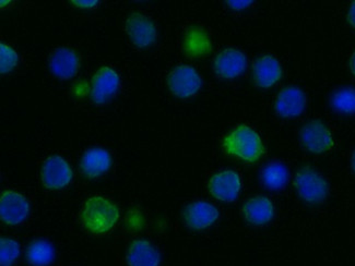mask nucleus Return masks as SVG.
<instances>
[{
    "label": "nucleus",
    "mask_w": 355,
    "mask_h": 266,
    "mask_svg": "<svg viewBox=\"0 0 355 266\" xmlns=\"http://www.w3.org/2000/svg\"><path fill=\"white\" fill-rule=\"evenodd\" d=\"M223 148L230 155L248 163H256L265 154L261 138L255 130L246 125H237L223 141Z\"/></svg>",
    "instance_id": "obj_1"
},
{
    "label": "nucleus",
    "mask_w": 355,
    "mask_h": 266,
    "mask_svg": "<svg viewBox=\"0 0 355 266\" xmlns=\"http://www.w3.org/2000/svg\"><path fill=\"white\" fill-rule=\"evenodd\" d=\"M81 220L83 226L91 233H105L119 222V210L112 201L98 195L85 202Z\"/></svg>",
    "instance_id": "obj_2"
},
{
    "label": "nucleus",
    "mask_w": 355,
    "mask_h": 266,
    "mask_svg": "<svg viewBox=\"0 0 355 266\" xmlns=\"http://www.w3.org/2000/svg\"><path fill=\"white\" fill-rule=\"evenodd\" d=\"M294 187L297 195L305 202L318 204L328 195V184L320 172L309 166L300 169L294 178Z\"/></svg>",
    "instance_id": "obj_3"
},
{
    "label": "nucleus",
    "mask_w": 355,
    "mask_h": 266,
    "mask_svg": "<svg viewBox=\"0 0 355 266\" xmlns=\"http://www.w3.org/2000/svg\"><path fill=\"white\" fill-rule=\"evenodd\" d=\"M300 136L304 148L311 153H326L330 151L335 144L327 125L320 121H309L306 125H304Z\"/></svg>",
    "instance_id": "obj_4"
},
{
    "label": "nucleus",
    "mask_w": 355,
    "mask_h": 266,
    "mask_svg": "<svg viewBox=\"0 0 355 266\" xmlns=\"http://www.w3.org/2000/svg\"><path fill=\"white\" fill-rule=\"evenodd\" d=\"M168 85L171 92L178 98H191L200 90L201 78L193 66L182 64L168 75Z\"/></svg>",
    "instance_id": "obj_5"
},
{
    "label": "nucleus",
    "mask_w": 355,
    "mask_h": 266,
    "mask_svg": "<svg viewBox=\"0 0 355 266\" xmlns=\"http://www.w3.org/2000/svg\"><path fill=\"white\" fill-rule=\"evenodd\" d=\"M41 177L42 182L47 189H62L71 181V167L62 157L53 155L45 159L42 166Z\"/></svg>",
    "instance_id": "obj_6"
},
{
    "label": "nucleus",
    "mask_w": 355,
    "mask_h": 266,
    "mask_svg": "<svg viewBox=\"0 0 355 266\" xmlns=\"http://www.w3.org/2000/svg\"><path fill=\"white\" fill-rule=\"evenodd\" d=\"M30 212L28 200L18 192L5 191L0 197V218L8 225L24 223Z\"/></svg>",
    "instance_id": "obj_7"
},
{
    "label": "nucleus",
    "mask_w": 355,
    "mask_h": 266,
    "mask_svg": "<svg viewBox=\"0 0 355 266\" xmlns=\"http://www.w3.org/2000/svg\"><path fill=\"white\" fill-rule=\"evenodd\" d=\"M121 79L115 70L110 66H103L96 71L92 79L91 98L93 102L102 105L111 100L119 91Z\"/></svg>",
    "instance_id": "obj_8"
},
{
    "label": "nucleus",
    "mask_w": 355,
    "mask_h": 266,
    "mask_svg": "<svg viewBox=\"0 0 355 266\" xmlns=\"http://www.w3.org/2000/svg\"><path fill=\"white\" fill-rule=\"evenodd\" d=\"M208 187L212 197L223 202H233L240 195L242 182L237 172L224 170L211 177Z\"/></svg>",
    "instance_id": "obj_9"
},
{
    "label": "nucleus",
    "mask_w": 355,
    "mask_h": 266,
    "mask_svg": "<svg viewBox=\"0 0 355 266\" xmlns=\"http://www.w3.org/2000/svg\"><path fill=\"white\" fill-rule=\"evenodd\" d=\"M126 31L135 46L146 48L155 43L157 28L148 17L134 12L126 21Z\"/></svg>",
    "instance_id": "obj_10"
},
{
    "label": "nucleus",
    "mask_w": 355,
    "mask_h": 266,
    "mask_svg": "<svg viewBox=\"0 0 355 266\" xmlns=\"http://www.w3.org/2000/svg\"><path fill=\"white\" fill-rule=\"evenodd\" d=\"M183 218L188 227L200 231L216 223L219 218V211L210 203L198 201L186 206Z\"/></svg>",
    "instance_id": "obj_11"
},
{
    "label": "nucleus",
    "mask_w": 355,
    "mask_h": 266,
    "mask_svg": "<svg viewBox=\"0 0 355 266\" xmlns=\"http://www.w3.org/2000/svg\"><path fill=\"white\" fill-rule=\"evenodd\" d=\"M248 66V59L242 51L234 48L224 49L214 59V71L225 79H233L242 75Z\"/></svg>",
    "instance_id": "obj_12"
},
{
    "label": "nucleus",
    "mask_w": 355,
    "mask_h": 266,
    "mask_svg": "<svg viewBox=\"0 0 355 266\" xmlns=\"http://www.w3.org/2000/svg\"><path fill=\"white\" fill-rule=\"evenodd\" d=\"M306 107V96L299 87H288L281 91L275 100V112L284 118L297 117Z\"/></svg>",
    "instance_id": "obj_13"
},
{
    "label": "nucleus",
    "mask_w": 355,
    "mask_h": 266,
    "mask_svg": "<svg viewBox=\"0 0 355 266\" xmlns=\"http://www.w3.org/2000/svg\"><path fill=\"white\" fill-rule=\"evenodd\" d=\"M49 64V69L55 77L68 80L77 73L80 62L75 51L68 47H60L53 53Z\"/></svg>",
    "instance_id": "obj_14"
},
{
    "label": "nucleus",
    "mask_w": 355,
    "mask_h": 266,
    "mask_svg": "<svg viewBox=\"0 0 355 266\" xmlns=\"http://www.w3.org/2000/svg\"><path fill=\"white\" fill-rule=\"evenodd\" d=\"M252 75L258 87L265 89L273 87L282 77L280 62L270 55L260 57L254 62Z\"/></svg>",
    "instance_id": "obj_15"
},
{
    "label": "nucleus",
    "mask_w": 355,
    "mask_h": 266,
    "mask_svg": "<svg viewBox=\"0 0 355 266\" xmlns=\"http://www.w3.org/2000/svg\"><path fill=\"white\" fill-rule=\"evenodd\" d=\"M243 215L252 225H265L275 216V206L270 200L263 195H256L243 206Z\"/></svg>",
    "instance_id": "obj_16"
},
{
    "label": "nucleus",
    "mask_w": 355,
    "mask_h": 266,
    "mask_svg": "<svg viewBox=\"0 0 355 266\" xmlns=\"http://www.w3.org/2000/svg\"><path fill=\"white\" fill-rule=\"evenodd\" d=\"M128 266H159L161 254L148 240H135L127 251Z\"/></svg>",
    "instance_id": "obj_17"
},
{
    "label": "nucleus",
    "mask_w": 355,
    "mask_h": 266,
    "mask_svg": "<svg viewBox=\"0 0 355 266\" xmlns=\"http://www.w3.org/2000/svg\"><path fill=\"white\" fill-rule=\"evenodd\" d=\"M112 166V157L106 150L94 148L83 154L80 161L81 172L88 178L105 174Z\"/></svg>",
    "instance_id": "obj_18"
},
{
    "label": "nucleus",
    "mask_w": 355,
    "mask_h": 266,
    "mask_svg": "<svg viewBox=\"0 0 355 266\" xmlns=\"http://www.w3.org/2000/svg\"><path fill=\"white\" fill-rule=\"evenodd\" d=\"M184 47L189 56H204L211 51V42L205 30L200 28H191L186 34Z\"/></svg>",
    "instance_id": "obj_19"
},
{
    "label": "nucleus",
    "mask_w": 355,
    "mask_h": 266,
    "mask_svg": "<svg viewBox=\"0 0 355 266\" xmlns=\"http://www.w3.org/2000/svg\"><path fill=\"white\" fill-rule=\"evenodd\" d=\"M55 251L52 243L44 239H36L26 249V260L33 266H47L54 260Z\"/></svg>",
    "instance_id": "obj_20"
},
{
    "label": "nucleus",
    "mask_w": 355,
    "mask_h": 266,
    "mask_svg": "<svg viewBox=\"0 0 355 266\" xmlns=\"http://www.w3.org/2000/svg\"><path fill=\"white\" fill-rule=\"evenodd\" d=\"M263 184L269 190H280L288 180V168L282 163L273 161L263 168L261 174Z\"/></svg>",
    "instance_id": "obj_21"
},
{
    "label": "nucleus",
    "mask_w": 355,
    "mask_h": 266,
    "mask_svg": "<svg viewBox=\"0 0 355 266\" xmlns=\"http://www.w3.org/2000/svg\"><path fill=\"white\" fill-rule=\"evenodd\" d=\"M331 106L334 109L345 115L355 114V89L343 87L332 94Z\"/></svg>",
    "instance_id": "obj_22"
},
{
    "label": "nucleus",
    "mask_w": 355,
    "mask_h": 266,
    "mask_svg": "<svg viewBox=\"0 0 355 266\" xmlns=\"http://www.w3.org/2000/svg\"><path fill=\"white\" fill-rule=\"evenodd\" d=\"M20 256V247L17 241L10 238L0 240V265L11 266Z\"/></svg>",
    "instance_id": "obj_23"
},
{
    "label": "nucleus",
    "mask_w": 355,
    "mask_h": 266,
    "mask_svg": "<svg viewBox=\"0 0 355 266\" xmlns=\"http://www.w3.org/2000/svg\"><path fill=\"white\" fill-rule=\"evenodd\" d=\"M18 64V55L11 47L0 44V72L5 75L12 71Z\"/></svg>",
    "instance_id": "obj_24"
},
{
    "label": "nucleus",
    "mask_w": 355,
    "mask_h": 266,
    "mask_svg": "<svg viewBox=\"0 0 355 266\" xmlns=\"http://www.w3.org/2000/svg\"><path fill=\"white\" fill-rule=\"evenodd\" d=\"M72 5L76 6L78 8L83 9H90L93 8V7H96L98 5V1L96 0H90V1H80V0H72L70 1Z\"/></svg>",
    "instance_id": "obj_25"
},
{
    "label": "nucleus",
    "mask_w": 355,
    "mask_h": 266,
    "mask_svg": "<svg viewBox=\"0 0 355 266\" xmlns=\"http://www.w3.org/2000/svg\"><path fill=\"white\" fill-rule=\"evenodd\" d=\"M227 5L231 7V8L235 9V10H242V9L248 8V6L252 3V1H227Z\"/></svg>",
    "instance_id": "obj_26"
},
{
    "label": "nucleus",
    "mask_w": 355,
    "mask_h": 266,
    "mask_svg": "<svg viewBox=\"0 0 355 266\" xmlns=\"http://www.w3.org/2000/svg\"><path fill=\"white\" fill-rule=\"evenodd\" d=\"M347 21H349V24L355 28V1H353L351 3L350 9H349V12H347Z\"/></svg>",
    "instance_id": "obj_27"
},
{
    "label": "nucleus",
    "mask_w": 355,
    "mask_h": 266,
    "mask_svg": "<svg viewBox=\"0 0 355 266\" xmlns=\"http://www.w3.org/2000/svg\"><path fill=\"white\" fill-rule=\"evenodd\" d=\"M350 70L353 75L355 76V51L353 53L352 56L350 58Z\"/></svg>",
    "instance_id": "obj_28"
},
{
    "label": "nucleus",
    "mask_w": 355,
    "mask_h": 266,
    "mask_svg": "<svg viewBox=\"0 0 355 266\" xmlns=\"http://www.w3.org/2000/svg\"><path fill=\"white\" fill-rule=\"evenodd\" d=\"M352 168H353V170H354V172H355V151L353 152V155H352Z\"/></svg>",
    "instance_id": "obj_29"
},
{
    "label": "nucleus",
    "mask_w": 355,
    "mask_h": 266,
    "mask_svg": "<svg viewBox=\"0 0 355 266\" xmlns=\"http://www.w3.org/2000/svg\"><path fill=\"white\" fill-rule=\"evenodd\" d=\"M1 8H3L5 6H8V3H10V1H1Z\"/></svg>",
    "instance_id": "obj_30"
}]
</instances>
